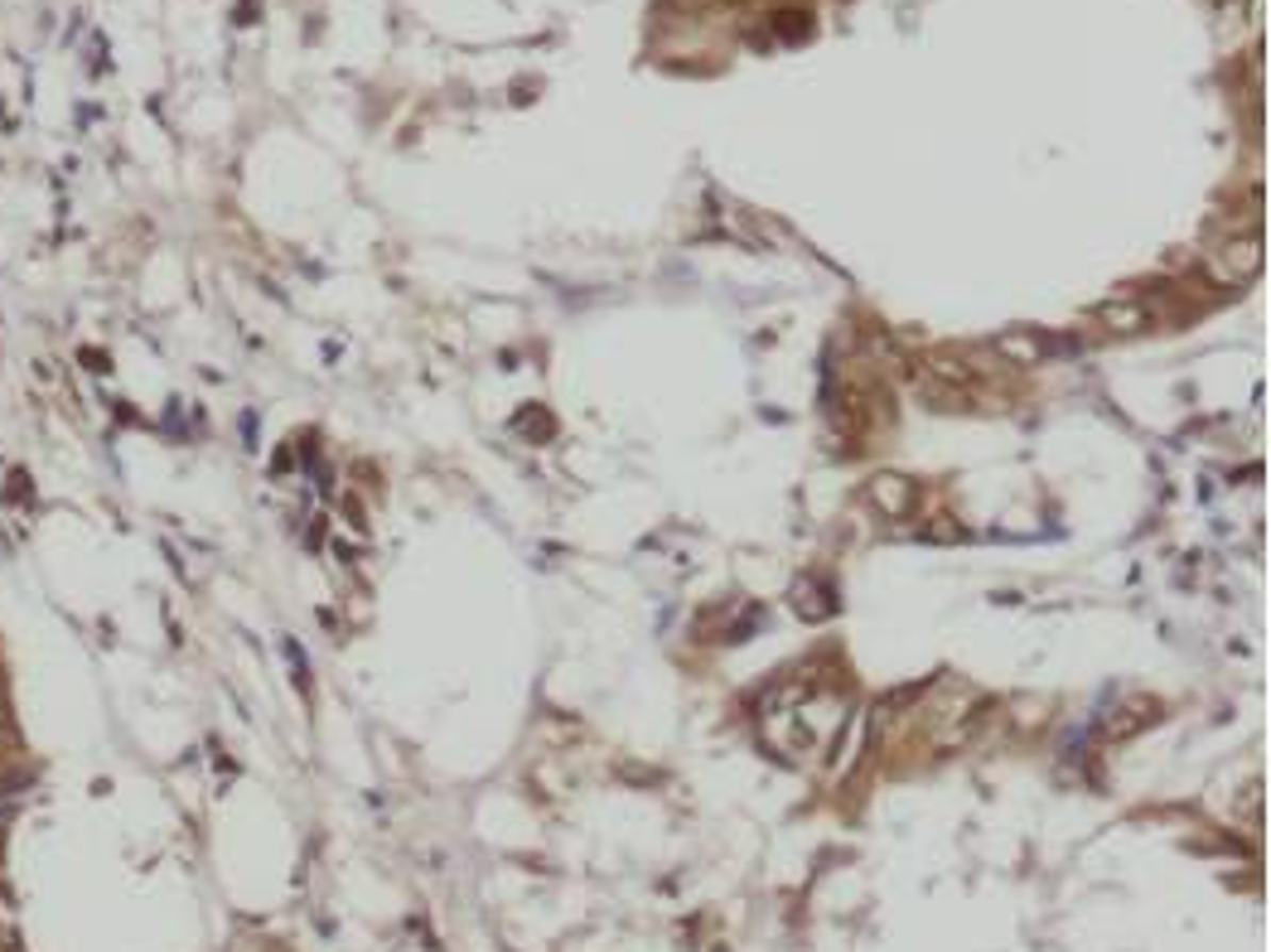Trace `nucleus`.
Wrapping results in <instances>:
<instances>
[{
	"mask_svg": "<svg viewBox=\"0 0 1271 952\" xmlns=\"http://www.w3.org/2000/svg\"><path fill=\"white\" fill-rule=\"evenodd\" d=\"M1073 339H1059V334H1040V329H1006V334L996 339V354L1006 358V363L1016 367H1035V363H1050L1054 354H1073Z\"/></svg>",
	"mask_w": 1271,
	"mask_h": 952,
	"instance_id": "1",
	"label": "nucleus"
},
{
	"mask_svg": "<svg viewBox=\"0 0 1271 952\" xmlns=\"http://www.w3.org/2000/svg\"><path fill=\"white\" fill-rule=\"evenodd\" d=\"M1261 266H1267V242H1261V232H1238V237H1228L1219 247L1214 276H1223V281H1252Z\"/></svg>",
	"mask_w": 1271,
	"mask_h": 952,
	"instance_id": "2",
	"label": "nucleus"
},
{
	"mask_svg": "<svg viewBox=\"0 0 1271 952\" xmlns=\"http://www.w3.org/2000/svg\"><path fill=\"white\" fill-rule=\"evenodd\" d=\"M1156 702H1141V696H1132V702H1117L1103 711V721H1097V735L1103 740H1132V735H1141L1145 725H1156Z\"/></svg>",
	"mask_w": 1271,
	"mask_h": 952,
	"instance_id": "3",
	"label": "nucleus"
},
{
	"mask_svg": "<svg viewBox=\"0 0 1271 952\" xmlns=\"http://www.w3.org/2000/svg\"><path fill=\"white\" fill-rule=\"evenodd\" d=\"M789 605H793V614H798V619L822 624V619L837 614V590H831L827 580H818V576H798V580H793Z\"/></svg>",
	"mask_w": 1271,
	"mask_h": 952,
	"instance_id": "4",
	"label": "nucleus"
},
{
	"mask_svg": "<svg viewBox=\"0 0 1271 952\" xmlns=\"http://www.w3.org/2000/svg\"><path fill=\"white\" fill-rule=\"evenodd\" d=\"M871 508L880 518H909L914 508V483L904 474H875L871 479Z\"/></svg>",
	"mask_w": 1271,
	"mask_h": 952,
	"instance_id": "5",
	"label": "nucleus"
},
{
	"mask_svg": "<svg viewBox=\"0 0 1271 952\" xmlns=\"http://www.w3.org/2000/svg\"><path fill=\"white\" fill-rule=\"evenodd\" d=\"M1097 325L1107 329V334H1141L1145 325H1151V310L1136 300H1122V305H1103L1097 310Z\"/></svg>",
	"mask_w": 1271,
	"mask_h": 952,
	"instance_id": "6",
	"label": "nucleus"
},
{
	"mask_svg": "<svg viewBox=\"0 0 1271 952\" xmlns=\"http://www.w3.org/2000/svg\"><path fill=\"white\" fill-rule=\"evenodd\" d=\"M774 34H778V39H808V34H812V15L808 11H778L774 15Z\"/></svg>",
	"mask_w": 1271,
	"mask_h": 952,
	"instance_id": "7",
	"label": "nucleus"
},
{
	"mask_svg": "<svg viewBox=\"0 0 1271 952\" xmlns=\"http://www.w3.org/2000/svg\"><path fill=\"white\" fill-rule=\"evenodd\" d=\"M513 426H517V430H532V445H542V440H551V416H547V411H542V407H532V411H527V416H517Z\"/></svg>",
	"mask_w": 1271,
	"mask_h": 952,
	"instance_id": "8",
	"label": "nucleus"
},
{
	"mask_svg": "<svg viewBox=\"0 0 1271 952\" xmlns=\"http://www.w3.org/2000/svg\"><path fill=\"white\" fill-rule=\"evenodd\" d=\"M924 537H928V542H962L967 532H962V527H957V523H934Z\"/></svg>",
	"mask_w": 1271,
	"mask_h": 952,
	"instance_id": "9",
	"label": "nucleus"
},
{
	"mask_svg": "<svg viewBox=\"0 0 1271 952\" xmlns=\"http://www.w3.org/2000/svg\"><path fill=\"white\" fill-rule=\"evenodd\" d=\"M1219 5H1233V0H1219Z\"/></svg>",
	"mask_w": 1271,
	"mask_h": 952,
	"instance_id": "10",
	"label": "nucleus"
}]
</instances>
